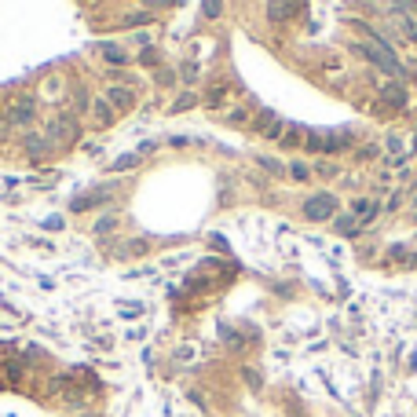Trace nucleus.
Returning <instances> with one entry per match:
<instances>
[{
	"mask_svg": "<svg viewBox=\"0 0 417 417\" xmlns=\"http://www.w3.org/2000/svg\"><path fill=\"white\" fill-rule=\"evenodd\" d=\"M37 118V99L33 96H18L4 106V128H26Z\"/></svg>",
	"mask_w": 417,
	"mask_h": 417,
	"instance_id": "nucleus-1",
	"label": "nucleus"
},
{
	"mask_svg": "<svg viewBox=\"0 0 417 417\" xmlns=\"http://www.w3.org/2000/svg\"><path fill=\"white\" fill-rule=\"evenodd\" d=\"M74 136H81L77 118L70 114V110H59V114L48 121V139L55 143V139H74Z\"/></svg>",
	"mask_w": 417,
	"mask_h": 417,
	"instance_id": "nucleus-2",
	"label": "nucleus"
},
{
	"mask_svg": "<svg viewBox=\"0 0 417 417\" xmlns=\"http://www.w3.org/2000/svg\"><path fill=\"white\" fill-rule=\"evenodd\" d=\"M114 118H118V110L110 106L106 99H92V110H88V125H92L96 132H106L110 125H114Z\"/></svg>",
	"mask_w": 417,
	"mask_h": 417,
	"instance_id": "nucleus-3",
	"label": "nucleus"
},
{
	"mask_svg": "<svg viewBox=\"0 0 417 417\" xmlns=\"http://www.w3.org/2000/svg\"><path fill=\"white\" fill-rule=\"evenodd\" d=\"M114 110H128V106H136V88H125V84H110L106 88V96H103Z\"/></svg>",
	"mask_w": 417,
	"mask_h": 417,
	"instance_id": "nucleus-4",
	"label": "nucleus"
},
{
	"mask_svg": "<svg viewBox=\"0 0 417 417\" xmlns=\"http://www.w3.org/2000/svg\"><path fill=\"white\" fill-rule=\"evenodd\" d=\"M381 48H384V44H362V52H366V55H370L373 62H381V66H384V70H388L392 77H399V81H403V66L395 62V59H392L388 52H381Z\"/></svg>",
	"mask_w": 417,
	"mask_h": 417,
	"instance_id": "nucleus-5",
	"label": "nucleus"
},
{
	"mask_svg": "<svg viewBox=\"0 0 417 417\" xmlns=\"http://www.w3.org/2000/svg\"><path fill=\"white\" fill-rule=\"evenodd\" d=\"M304 216H307V219H329V216H333V194L312 198V202L304 205Z\"/></svg>",
	"mask_w": 417,
	"mask_h": 417,
	"instance_id": "nucleus-6",
	"label": "nucleus"
},
{
	"mask_svg": "<svg viewBox=\"0 0 417 417\" xmlns=\"http://www.w3.org/2000/svg\"><path fill=\"white\" fill-rule=\"evenodd\" d=\"M52 147H55V143H52L48 136H44V139H40V136H26V154H30L33 161H40V158H44V154H48Z\"/></svg>",
	"mask_w": 417,
	"mask_h": 417,
	"instance_id": "nucleus-7",
	"label": "nucleus"
},
{
	"mask_svg": "<svg viewBox=\"0 0 417 417\" xmlns=\"http://www.w3.org/2000/svg\"><path fill=\"white\" fill-rule=\"evenodd\" d=\"M227 96H231V84H227V81H216V84H209L205 103H209V106H224V103H227Z\"/></svg>",
	"mask_w": 417,
	"mask_h": 417,
	"instance_id": "nucleus-8",
	"label": "nucleus"
},
{
	"mask_svg": "<svg viewBox=\"0 0 417 417\" xmlns=\"http://www.w3.org/2000/svg\"><path fill=\"white\" fill-rule=\"evenodd\" d=\"M103 59L114 62V66H128V52L118 48V44H106V48H103Z\"/></svg>",
	"mask_w": 417,
	"mask_h": 417,
	"instance_id": "nucleus-9",
	"label": "nucleus"
},
{
	"mask_svg": "<svg viewBox=\"0 0 417 417\" xmlns=\"http://www.w3.org/2000/svg\"><path fill=\"white\" fill-rule=\"evenodd\" d=\"M293 11H300L297 4H268V15L271 18H285V15H293Z\"/></svg>",
	"mask_w": 417,
	"mask_h": 417,
	"instance_id": "nucleus-10",
	"label": "nucleus"
},
{
	"mask_svg": "<svg viewBox=\"0 0 417 417\" xmlns=\"http://www.w3.org/2000/svg\"><path fill=\"white\" fill-rule=\"evenodd\" d=\"M190 106H194V96H190V92H187V96H176V99H172V110H176V114H180V110H190Z\"/></svg>",
	"mask_w": 417,
	"mask_h": 417,
	"instance_id": "nucleus-11",
	"label": "nucleus"
},
{
	"mask_svg": "<svg viewBox=\"0 0 417 417\" xmlns=\"http://www.w3.org/2000/svg\"><path fill=\"white\" fill-rule=\"evenodd\" d=\"M132 165H136V158H132V154H125V158H118V161H114V168H121V172H125V168H132Z\"/></svg>",
	"mask_w": 417,
	"mask_h": 417,
	"instance_id": "nucleus-12",
	"label": "nucleus"
},
{
	"mask_svg": "<svg viewBox=\"0 0 417 417\" xmlns=\"http://www.w3.org/2000/svg\"><path fill=\"white\" fill-rule=\"evenodd\" d=\"M194 74H198V66L187 62V66H183V81H194Z\"/></svg>",
	"mask_w": 417,
	"mask_h": 417,
	"instance_id": "nucleus-13",
	"label": "nucleus"
},
{
	"mask_svg": "<svg viewBox=\"0 0 417 417\" xmlns=\"http://www.w3.org/2000/svg\"><path fill=\"white\" fill-rule=\"evenodd\" d=\"M139 59H143V62H147V66H158V55H154V52H143V55H139Z\"/></svg>",
	"mask_w": 417,
	"mask_h": 417,
	"instance_id": "nucleus-14",
	"label": "nucleus"
},
{
	"mask_svg": "<svg viewBox=\"0 0 417 417\" xmlns=\"http://www.w3.org/2000/svg\"><path fill=\"white\" fill-rule=\"evenodd\" d=\"M0 132H4V121H0Z\"/></svg>",
	"mask_w": 417,
	"mask_h": 417,
	"instance_id": "nucleus-15",
	"label": "nucleus"
}]
</instances>
